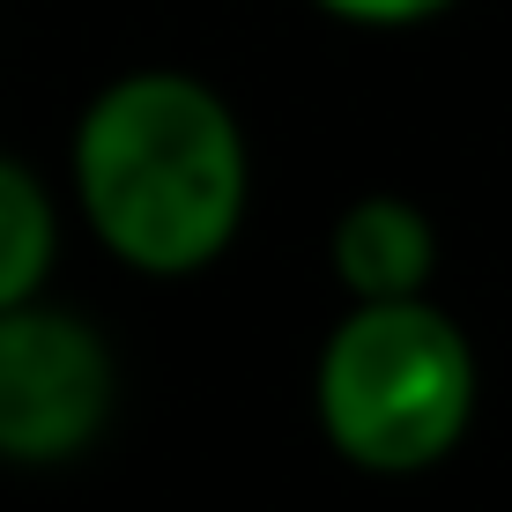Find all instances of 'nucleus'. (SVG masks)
I'll return each mask as SVG.
<instances>
[{"label":"nucleus","mask_w":512,"mask_h":512,"mask_svg":"<svg viewBox=\"0 0 512 512\" xmlns=\"http://www.w3.org/2000/svg\"><path fill=\"white\" fill-rule=\"evenodd\" d=\"M67 216L112 268L193 282L253 223V134L193 67H119L67 127Z\"/></svg>","instance_id":"f257e3e1"},{"label":"nucleus","mask_w":512,"mask_h":512,"mask_svg":"<svg viewBox=\"0 0 512 512\" xmlns=\"http://www.w3.org/2000/svg\"><path fill=\"white\" fill-rule=\"evenodd\" d=\"M312 431L349 475L416 483L461 461L483 416L475 334L438 297L342 305L312 349Z\"/></svg>","instance_id":"f03ea898"},{"label":"nucleus","mask_w":512,"mask_h":512,"mask_svg":"<svg viewBox=\"0 0 512 512\" xmlns=\"http://www.w3.org/2000/svg\"><path fill=\"white\" fill-rule=\"evenodd\" d=\"M119 416V349L60 297L0 312V468L60 475L90 461Z\"/></svg>","instance_id":"7ed1b4c3"},{"label":"nucleus","mask_w":512,"mask_h":512,"mask_svg":"<svg viewBox=\"0 0 512 512\" xmlns=\"http://www.w3.org/2000/svg\"><path fill=\"white\" fill-rule=\"evenodd\" d=\"M446 238L438 216L409 193H357L327 223V282L342 305H394V297H438Z\"/></svg>","instance_id":"20e7f679"},{"label":"nucleus","mask_w":512,"mask_h":512,"mask_svg":"<svg viewBox=\"0 0 512 512\" xmlns=\"http://www.w3.org/2000/svg\"><path fill=\"white\" fill-rule=\"evenodd\" d=\"M60 245H67V201L30 156L0 149V312L52 297Z\"/></svg>","instance_id":"39448f33"},{"label":"nucleus","mask_w":512,"mask_h":512,"mask_svg":"<svg viewBox=\"0 0 512 512\" xmlns=\"http://www.w3.org/2000/svg\"><path fill=\"white\" fill-rule=\"evenodd\" d=\"M305 8H320L327 23H342V30L394 38V30H431V23H446L461 0H305Z\"/></svg>","instance_id":"423d86ee"}]
</instances>
